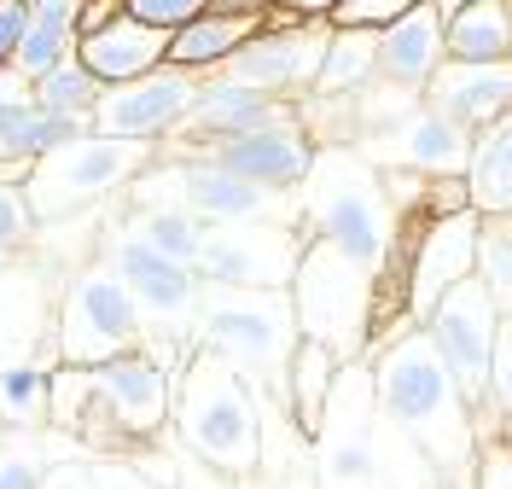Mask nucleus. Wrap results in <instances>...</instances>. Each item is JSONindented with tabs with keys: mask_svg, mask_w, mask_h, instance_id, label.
<instances>
[{
	"mask_svg": "<svg viewBox=\"0 0 512 489\" xmlns=\"http://www.w3.org/2000/svg\"><path fill=\"white\" fill-rule=\"evenodd\" d=\"M30 484H47V460L0 455V489H30Z\"/></svg>",
	"mask_w": 512,
	"mask_h": 489,
	"instance_id": "nucleus-42",
	"label": "nucleus"
},
{
	"mask_svg": "<svg viewBox=\"0 0 512 489\" xmlns=\"http://www.w3.org/2000/svg\"><path fill=\"white\" fill-rule=\"evenodd\" d=\"M82 12H88V0H30L24 41H18L12 65L24 76H47L59 59H70L76 41H82Z\"/></svg>",
	"mask_w": 512,
	"mask_h": 489,
	"instance_id": "nucleus-25",
	"label": "nucleus"
},
{
	"mask_svg": "<svg viewBox=\"0 0 512 489\" xmlns=\"http://www.w3.org/2000/svg\"><path fill=\"white\" fill-rule=\"evenodd\" d=\"M0 455H6V425H0Z\"/></svg>",
	"mask_w": 512,
	"mask_h": 489,
	"instance_id": "nucleus-46",
	"label": "nucleus"
},
{
	"mask_svg": "<svg viewBox=\"0 0 512 489\" xmlns=\"http://www.w3.org/2000/svg\"><path fill=\"white\" fill-rule=\"evenodd\" d=\"M291 297H297V321H303V338H320L332 344L338 356L350 361L373 332H379V303H384V274L350 262L344 251L309 239L303 251V268L291 280Z\"/></svg>",
	"mask_w": 512,
	"mask_h": 489,
	"instance_id": "nucleus-5",
	"label": "nucleus"
},
{
	"mask_svg": "<svg viewBox=\"0 0 512 489\" xmlns=\"http://www.w3.org/2000/svg\"><path fill=\"white\" fill-rule=\"evenodd\" d=\"M210 158H222L227 169L251 175V181L274 187V193L303 198L320 152H315V140L303 134V117H280V123H268V129H251V134H239V140L210 146Z\"/></svg>",
	"mask_w": 512,
	"mask_h": 489,
	"instance_id": "nucleus-20",
	"label": "nucleus"
},
{
	"mask_svg": "<svg viewBox=\"0 0 512 489\" xmlns=\"http://www.w3.org/2000/svg\"><path fill=\"white\" fill-rule=\"evenodd\" d=\"M169 431L210 472H227V478L262 472V396L245 385V373H233L210 350H192L181 367Z\"/></svg>",
	"mask_w": 512,
	"mask_h": 489,
	"instance_id": "nucleus-4",
	"label": "nucleus"
},
{
	"mask_svg": "<svg viewBox=\"0 0 512 489\" xmlns=\"http://www.w3.org/2000/svg\"><path fill=\"white\" fill-rule=\"evenodd\" d=\"M175 198L204 222H303V198L274 193L210 152H175Z\"/></svg>",
	"mask_w": 512,
	"mask_h": 489,
	"instance_id": "nucleus-14",
	"label": "nucleus"
},
{
	"mask_svg": "<svg viewBox=\"0 0 512 489\" xmlns=\"http://www.w3.org/2000/svg\"><path fill=\"white\" fill-rule=\"evenodd\" d=\"M396 222H402V210L390 204L379 163L361 146H326L315 158L309 187H303V233L390 280L396 257H402Z\"/></svg>",
	"mask_w": 512,
	"mask_h": 489,
	"instance_id": "nucleus-2",
	"label": "nucleus"
},
{
	"mask_svg": "<svg viewBox=\"0 0 512 489\" xmlns=\"http://www.w3.org/2000/svg\"><path fill=\"white\" fill-rule=\"evenodd\" d=\"M326 41H332V18H297V24H262V30L227 59V76L268 88V94H315L320 65H326Z\"/></svg>",
	"mask_w": 512,
	"mask_h": 489,
	"instance_id": "nucleus-16",
	"label": "nucleus"
},
{
	"mask_svg": "<svg viewBox=\"0 0 512 489\" xmlns=\"http://www.w3.org/2000/svg\"><path fill=\"white\" fill-rule=\"evenodd\" d=\"M384 437H396L379 408V385H373V361H344L326 414L315 425V478L320 484H379L390 478V455Z\"/></svg>",
	"mask_w": 512,
	"mask_h": 489,
	"instance_id": "nucleus-7",
	"label": "nucleus"
},
{
	"mask_svg": "<svg viewBox=\"0 0 512 489\" xmlns=\"http://www.w3.org/2000/svg\"><path fill=\"white\" fill-rule=\"evenodd\" d=\"M59 292H47V268H30L18 257L0 268V373L18 361L59 367Z\"/></svg>",
	"mask_w": 512,
	"mask_h": 489,
	"instance_id": "nucleus-18",
	"label": "nucleus"
},
{
	"mask_svg": "<svg viewBox=\"0 0 512 489\" xmlns=\"http://www.w3.org/2000/svg\"><path fill=\"white\" fill-rule=\"evenodd\" d=\"M35 228H41V216H35V204H30V187L12 181V175H0V268H12L30 251Z\"/></svg>",
	"mask_w": 512,
	"mask_h": 489,
	"instance_id": "nucleus-35",
	"label": "nucleus"
},
{
	"mask_svg": "<svg viewBox=\"0 0 512 489\" xmlns=\"http://www.w3.org/2000/svg\"><path fill=\"white\" fill-rule=\"evenodd\" d=\"M291 117V105L280 94H268V88H251V82H239V76H210L204 88H198V105L187 111V123L169 134V140H181V146H222V140H239V134L251 129H268V123H280Z\"/></svg>",
	"mask_w": 512,
	"mask_h": 489,
	"instance_id": "nucleus-19",
	"label": "nucleus"
},
{
	"mask_svg": "<svg viewBox=\"0 0 512 489\" xmlns=\"http://www.w3.org/2000/svg\"><path fill=\"white\" fill-rule=\"evenodd\" d=\"M105 257H111V268H117L128 286H134V297H140L146 344L181 367V356L198 350V338H192V332H198V309H204L210 280H204L192 262L163 257V251L140 245V239H123V233L105 245Z\"/></svg>",
	"mask_w": 512,
	"mask_h": 489,
	"instance_id": "nucleus-9",
	"label": "nucleus"
},
{
	"mask_svg": "<svg viewBox=\"0 0 512 489\" xmlns=\"http://www.w3.org/2000/svg\"><path fill=\"white\" fill-rule=\"evenodd\" d=\"M216 6H227V12H274L280 0H216Z\"/></svg>",
	"mask_w": 512,
	"mask_h": 489,
	"instance_id": "nucleus-44",
	"label": "nucleus"
},
{
	"mask_svg": "<svg viewBox=\"0 0 512 489\" xmlns=\"http://www.w3.org/2000/svg\"><path fill=\"white\" fill-rule=\"evenodd\" d=\"M35 105H41L35 76H24L18 65H0V158H6V146L18 140V129L35 117Z\"/></svg>",
	"mask_w": 512,
	"mask_h": 489,
	"instance_id": "nucleus-36",
	"label": "nucleus"
},
{
	"mask_svg": "<svg viewBox=\"0 0 512 489\" xmlns=\"http://www.w3.org/2000/svg\"><path fill=\"white\" fill-rule=\"evenodd\" d=\"M425 99L437 111H448L454 123L483 129L501 111H512V59H443Z\"/></svg>",
	"mask_w": 512,
	"mask_h": 489,
	"instance_id": "nucleus-22",
	"label": "nucleus"
},
{
	"mask_svg": "<svg viewBox=\"0 0 512 489\" xmlns=\"http://www.w3.org/2000/svg\"><path fill=\"white\" fill-rule=\"evenodd\" d=\"M175 385H181V367L169 356H158L152 344L99 361V402H94V414H88V425L99 420V425H111L117 437L152 443L169 425V414H175Z\"/></svg>",
	"mask_w": 512,
	"mask_h": 489,
	"instance_id": "nucleus-12",
	"label": "nucleus"
},
{
	"mask_svg": "<svg viewBox=\"0 0 512 489\" xmlns=\"http://www.w3.org/2000/svg\"><path fill=\"white\" fill-rule=\"evenodd\" d=\"M76 53H82L105 82H134V76H146V70L169 65V30L146 24V18H134V12L123 6V12H111V18L88 24L82 41H76Z\"/></svg>",
	"mask_w": 512,
	"mask_h": 489,
	"instance_id": "nucleus-23",
	"label": "nucleus"
},
{
	"mask_svg": "<svg viewBox=\"0 0 512 489\" xmlns=\"http://www.w3.org/2000/svg\"><path fill=\"white\" fill-rule=\"evenodd\" d=\"M478 280L495 292L501 309H512V210L483 216V228H478Z\"/></svg>",
	"mask_w": 512,
	"mask_h": 489,
	"instance_id": "nucleus-34",
	"label": "nucleus"
},
{
	"mask_svg": "<svg viewBox=\"0 0 512 489\" xmlns=\"http://www.w3.org/2000/svg\"><path fill=\"white\" fill-rule=\"evenodd\" d=\"M425 332L437 338L448 373L460 379V391L472 396V408H478V425L489 431V420H501V414H495V396H489V379H495V338H501V303H495V292L483 286L478 274L460 280V286H448L443 303L425 315Z\"/></svg>",
	"mask_w": 512,
	"mask_h": 489,
	"instance_id": "nucleus-10",
	"label": "nucleus"
},
{
	"mask_svg": "<svg viewBox=\"0 0 512 489\" xmlns=\"http://www.w3.org/2000/svg\"><path fill=\"white\" fill-rule=\"evenodd\" d=\"M24 18H30V0H0V65H12V59H18Z\"/></svg>",
	"mask_w": 512,
	"mask_h": 489,
	"instance_id": "nucleus-41",
	"label": "nucleus"
},
{
	"mask_svg": "<svg viewBox=\"0 0 512 489\" xmlns=\"http://www.w3.org/2000/svg\"><path fill=\"white\" fill-rule=\"evenodd\" d=\"M0 425L6 431H41L53 425V367L18 361L0 373Z\"/></svg>",
	"mask_w": 512,
	"mask_h": 489,
	"instance_id": "nucleus-31",
	"label": "nucleus"
},
{
	"mask_svg": "<svg viewBox=\"0 0 512 489\" xmlns=\"http://www.w3.org/2000/svg\"><path fill=\"white\" fill-rule=\"evenodd\" d=\"M344 0H280V12H291V18H332Z\"/></svg>",
	"mask_w": 512,
	"mask_h": 489,
	"instance_id": "nucleus-43",
	"label": "nucleus"
},
{
	"mask_svg": "<svg viewBox=\"0 0 512 489\" xmlns=\"http://www.w3.org/2000/svg\"><path fill=\"white\" fill-rule=\"evenodd\" d=\"M59 356L99 367V361L140 350L146 344V315H140V297L123 274L111 268V257L70 274L59 286Z\"/></svg>",
	"mask_w": 512,
	"mask_h": 489,
	"instance_id": "nucleus-8",
	"label": "nucleus"
},
{
	"mask_svg": "<svg viewBox=\"0 0 512 489\" xmlns=\"http://www.w3.org/2000/svg\"><path fill=\"white\" fill-rule=\"evenodd\" d=\"M489 396H495V414L501 425L512 420V309H501V338H495V379H489Z\"/></svg>",
	"mask_w": 512,
	"mask_h": 489,
	"instance_id": "nucleus-38",
	"label": "nucleus"
},
{
	"mask_svg": "<svg viewBox=\"0 0 512 489\" xmlns=\"http://www.w3.org/2000/svg\"><path fill=\"white\" fill-rule=\"evenodd\" d=\"M379 82V24H332L315 99H350Z\"/></svg>",
	"mask_w": 512,
	"mask_h": 489,
	"instance_id": "nucleus-26",
	"label": "nucleus"
},
{
	"mask_svg": "<svg viewBox=\"0 0 512 489\" xmlns=\"http://www.w3.org/2000/svg\"><path fill=\"white\" fill-rule=\"evenodd\" d=\"M437 6H443V12H454V6H466V0H437Z\"/></svg>",
	"mask_w": 512,
	"mask_h": 489,
	"instance_id": "nucleus-45",
	"label": "nucleus"
},
{
	"mask_svg": "<svg viewBox=\"0 0 512 489\" xmlns=\"http://www.w3.org/2000/svg\"><path fill=\"white\" fill-rule=\"evenodd\" d=\"M472 140H478V129L454 123V117L437 111L431 99H419V105H408V111H402V117H396L373 146H361V152H367L373 163H402V169H419V175H431V181H466Z\"/></svg>",
	"mask_w": 512,
	"mask_h": 489,
	"instance_id": "nucleus-17",
	"label": "nucleus"
},
{
	"mask_svg": "<svg viewBox=\"0 0 512 489\" xmlns=\"http://www.w3.org/2000/svg\"><path fill=\"white\" fill-rule=\"evenodd\" d=\"M117 233H123V239H140V245H152V251H163V257L192 262V268H198V245H204L210 222H204L192 204H128V222Z\"/></svg>",
	"mask_w": 512,
	"mask_h": 489,
	"instance_id": "nucleus-28",
	"label": "nucleus"
},
{
	"mask_svg": "<svg viewBox=\"0 0 512 489\" xmlns=\"http://www.w3.org/2000/svg\"><path fill=\"white\" fill-rule=\"evenodd\" d=\"M408 6H419V0H344V6L332 12V24H390V18H402Z\"/></svg>",
	"mask_w": 512,
	"mask_h": 489,
	"instance_id": "nucleus-40",
	"label": "nucleus"
},
{
	"mask_svg": "<svg viewBox=\"0 0 512 489\" xmlns=\"http://www.w3.org/2000/svg\"><path fill=\"white\" fill-rule=\"evenodd\" d=\"M448 12L437 0H419L402 18L379 24V82H396V88H414L425 94L431 76L443 70L448 59Z\"/></svg>",
	"mask_w": 512,
	"mask_h": 489,
	"instance_id": "nucleus-21",
	"label": "nucleus"
},
{
	"mask_svg": "<svg viewBox=\"0 0 512 489\" xmlns=\"http://www.w3.org/2000/svg\"><path fill=\"white\" fill-rule=\"evenodd\" d=\"M268 24V12H227V6H210L204 18H192L169 35V65H187V70H216L227 65L256 30Z\"/></svg>",
	"mask_w": 512,
	"mask_h": 489,
	"instance_id": "nucleus-24",
	"label": "nucleus"
},
{
	"mask_svg": "<svg viewBox=\"0 0 512 489\" xmlns=\"http://www.w3.org/2000/svg\"><path fill=\"white\" fill-rule=\"evenodd\" d=\"M338 367H344V356H338L332 344H320V338H303V344H297V356H291L286 402H291V414H297V425H303L309 437H315L320 414H326V396H332Z\"/></svg>",
	"mask_w": 512,
	"mask_h": 489,
	"instance_id": "nucleus-30",
	"label": "nucleus"
},
{
	"mask_svg": "<svg viewBox=\"0 0 512 489\" xmlns=\"http://www.w3.org/2000/svg\"><path fill=\"white\" fill-rule=\"evenodd\" d=\"M373 385H379V408L390 431L414 449V460L431 478H454L466 484L478 466L483 425L472 396L460 391V379L448 373L437 338L425 332V321L396 326L373 350Z\"/></svg>",
	"mask_w": 512,
	"mask_h": 489,
	"instance_id": "nucleus-1",
	"label": "nucleus"
},
{
	"mask_svg": "<svg viewBox=\"0 0 512 489\" xmlns=\"http://www.w3.org/2000/svg\"><path fill=\"white\" fill-rule=\"evenodd\" d=\"M198 88H204V70L187 65H158L134 82H111L94 105V129L123 134V140H169L198 105Z\"/></svg>",
	"mask_w": 512,
	"mask_h": 489,
	"instance_id": "nucleus-15",
	"label": "nucleus"
},
{
	"mask_svg": "<svg viewBox=\"0 0 512 489\" xmlns=\"http://www.w3.org/2000/svg\"><path fill=\"white\" fill-rule=\"evenodd\" d=\"M443 30L448 59H512V0H466Z\"/></svg>",
	"mask_w": 512,
	"mask_h": 489,
	"instance_id": "nucleus-29",
	"label": "nucleus"
},
{
	"mask_svg": "<svg viewBox=\"0 0 512 489\" xmlns=\"http://www.w3.org/2000/svg\"><path fill=\"white\" fill-rule=\"evenodd\" d=\"M507 431H512V420H507Z\"/></svg>",
	"mask_w": 512,
	"mask_h": 489,
	"instance_id": "nucleus-47",
	"label": "nucleus"
},
{
	"mask_svg": "<svg viewBox=\"0 0 512 489\" xmlns=\"http://www.w3.org/2000/svg\"><path fill=\"white\" fill-rule=\"evenodd\" d=\"M105 88H111V82H105L82 53H70V59H59L47 76H35V94H41V105H53V111H94L99 99H105Z\"/></svg>",
	"mask_w": 512,
	"mask_h": 489,
	"instance_id": "nucleus-32",
	"label": "nucleus"
},
{
	"mask_svg": "<svg viewBox=\"0 0 512 489\" xmlns=\"http://www.w3.org/2000/svg\"><path fill=\"white\" fill-rule=\"evenodd\" d=\"M478 228H483V210L448 204V210H437V216L414 233V245L396 257L408 321H425V315L443 303L448 286H460V280L478 274Z\"/></svg>",
	"mask_w": 512,
	"mask_h": 489,
	"instance_id": "nucleus-13",
	"label": "nucleus"
},
{
	"mask_svg": "<svg viewBox=\"0 0 512 489\" xmlns=\"http://www.w3.org/2000/svg\"><path fill=\"white\" fill-rule=\"evenodd\" d=\"M303 251V222H210L198 245V274L210 286H291Z\"/></svg>",
	"mask_w": 512,
	"mask_h": 489,
	"instance_id": "nucleus-11",
	"label": "nucleus"
},
{
	"mask_svg": "<svg viewBox=\"0 0 512 489\" xmlns=\"http://www.w3.org/2000/svg\"><path fill=\"white\" fill-rule=\"evenodd\" d=\"M134 18H146V24H158V30H181V24H192V18H204L216 0H123Z\"/></svg>",
	"mask_w": 512,
	"mask_h": 489,
	"instance_id": "nucleus-37",
	"label": "nucleus"
},
{
	"mask_svg": "<svg viewBox=\"0 0 512 489\" xmlns=\"http://www.w3.org/2000/svg\"><path fill=\"white\" fill-rule=\"evenodd\" d=\"M99 402V367H82V361H59L53 367V425L59 431H82L88 414Z\"/></svg>",
	"mask_w": 512,
	"mask_h": 489,
	"instance_id": "nucleus-33",
	"label": "nucleus"
},
{
	"mask_svg": "<svg viewBox=\"0 0 512 489\" xmlns=\"http://www.w3.org/2000/svg\"><path fill=\"white\" fill-rule=\"evenodd\" d=\"M152 158H158L152 140H123V134L94 129L59 146V152H47V158H35L24 187H30V204L41 222H70L76 210H88L99 198L128 193V181Z\"/></svg>",
	"mask_w": 512,
	"mask_h": 489,
	"instance_id": "nucleus-6",
	"label": "nucleus"
},
{
	"mask_svg": "<svg viewBox=\"0 0 512 489\" xmlns=\"http://www.w3.org/2000/svg\"><path fill=\"white\" fill-rule=\"evenodd\" d=\"M192 338H198V350H210L233 373H245V385L256 396L286 402L291 356L303 344L291 286H210Z\"/></svg>",
	"mask_w": 512,
	"mask_h": 489,
	"instance_id": "nucleus-3",
	"label": "nucleus"
},
{
	"mask_svg": "<svg viewBox=\"0 0 512 489\" xmlns=\"http://www.w3.org/2000/svg\"><path fill=\"white\" fill-rule=\"evenodd\" d=\"M472 484H489V489H512V431L507 437H483L478 443V466H472Z\"/></svg>",
	"mask_w": 512,
	"mask_h": 489,
	"instance_id": "nucleus-39",
	"label": "nucleus"
},
{
	"mask_svg": "<svg viewBox=\"0 0 512 489\" xmlns=\"http://www.w3.org/2000/svg\"><path fill=\"white\" fill-rule=\"evenodd\" d=\"M466 198L483 216L512 210V111H501L495 123H483L472 140V163H466Z\"/></svg>",
	"mask_w": 512,
	"mask_h": 489,
	"instance_id": "nucleus-27",
	"label": "nucleus"
}]
</instances>
